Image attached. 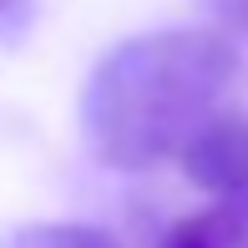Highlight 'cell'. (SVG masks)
I'll list each match as a JSON object with an SVG mask.
<instances>
[{
	"mask_svg": "<svg viewBox=\"0 0 248 248\" xmlns=\"http://www.w3.org/2000/svg\"><path fill=\"white\" fill-rule=\"evenodd\" d=\"M31 20H36L31 0H0V46H16V41H26Z\"/></svg>",
	"mask_w": 248,
	"mask_h": 248,
	"instance_id": "cell-5",
	"label": "cell"
},
{
	"mask_svg": "<svg viewBox=\"0 0 248 248\" xmlns=\"http://www.w3.org/2000/svg\"><path fill=\"white\" fill-rule=\"evenodd\" d=\"M157 248H248V198H213V208L177 218Z\"/></svg>",
	"mask_w": 248,
	"mask_h": 248,
	"instance_id": "cell-3",
	"label": "cell"
},
{
	"mask_svg": "<svg viewBox=\"0 0 248 248\" xmlns=\"http://www.w3.org/2000/svg\"><path fill=\"white\" fill-rule=\"evenodd\" d=\"M177 167L208 198H248V111L218 107L177 147Z\"/></svg>",
	"mask_w": 248,
	"mask_h": 248,
	"instance_id": "cell-2",
	"label": "cell"
},
{
	"mask_svg": "<svg viewBox=\"0 0 248 248\" xmlns=\"http://www.w3.org/2000/svg\"><path fill=\"white\" fill-rule=\"evenodd\" d=\"M0 248H122L117 233L96 228V223H10L0 228Z\"/></svg>",
	"mask_w": 248,
	"mask_h": 248,
	"instance_id": "cell-4",
	"label": "cell"
},
{
	"mask_svg": "<svg viewBox=\"0 0 248 248\" xmlns=\"http://www.w3.org/2000/svg\"><path fill=\"white\" fill-rule=\"evenodd\" d=\"M238 46L218 26H172L117 41L81 86V137L107 167L147 172L177 157L223 107Z\"/></svg>",
	"mask_w": 248,
	"mask_h": 248,
	"instance_id": "cell-1",
	"label": "cell"
},
{
	"mask_svg": "<svg viewBox=\"0 0 248 248\" xmlns=\"http://www.w3.org/2000/svg\"><path fill=\"white\" fill-rule=\"evenodd\" d=\"M213 5H218V16H223V26H228V31L248 36V0H213Z\"/></svg>",
	"mask_w": 248,
	"mask_h": 248,
	"instance_id": "cell-6",
	"label": "cell"
}]
</instances>
